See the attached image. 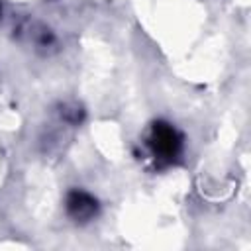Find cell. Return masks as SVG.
I'll return each instance as SVG.
<instances>
[{
	"label": "cell",
	"instance_id": "cell-1",
	"mask_svg": "<svg viewBox=\"0 0 251 251\" xmlns=\"http://www.w3.org/2000/svg\"><path fill=\"white\" fill-rule=\"evenodd\" d=\"M176 145H178V139L175 135V131L167 126H159L155 127V133H153V149L155 153L159 155H175L176 153Z\"/></svg>",
	"mask_w": 251,
	"mask_h": 251
}]
</instances>
